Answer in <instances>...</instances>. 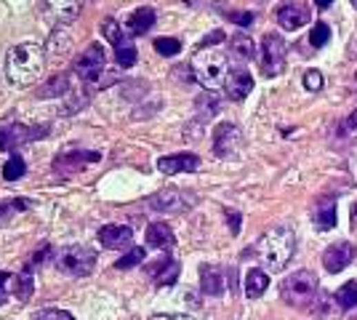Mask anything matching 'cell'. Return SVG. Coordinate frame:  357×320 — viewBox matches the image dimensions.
I'll return each mask as SVG.
<instances>
[{
    "label": "cell",
    "instance_id": "6da1fadb",
    "mask_svg": "<svg viewBox=\"0 0 357 320\" xmlns=\"http://www.w3.org/2000/svg\"><path fill=\"white\" fill-rule=\"evenodd\" d=\"M45 70V51L38 43H19L8 51L6 59V78L14 86H30Z\"/></svg>",
    "mask_w": 357,
    "mask_h": 320
},
{
    "label": "cell",
    "instance_id": "7a4b0ae2",
    "mask_svg": "<svg viewBox=\"0 0 357 320\" xmlns=\"http://www.w3.org/2000/svg\"><path fill=\"white\" fill-rule=\"evenodd\" d=\"M294 251H296V235L291 227H275L258 243V257L264 261V267H269L272 272L285 270Z\"/></svg>",
    "mask_w": 357,
    "mask_h": 320
},
{
    "label": "cell",
    "instance_id": "3957f363",
    "mask_svg": "<svg viewBox=\"0 0 357 320\" xmlns=\"http://www.w3.org/2000/svg\"><path fill=\"white\" fill-rule=\"evenodd\" d=\"M192 72H195V80L205 88H221L227 83V75H229V64H227V57L216 51V48H200L192 59Z\"/></svg>",
    "mask_w": 357,
    "mask_h": 320
},
{
    "label": "cell",
    "instance_id": "277c9868",
    "mask_svg": "<svg viewBox=\"0 0 357 320\" xmlns=\"http://www.w3.org/2000/svg\"><path fill=\"white\" fill-rule=\"evenodd\" d=\"M280 297L288 301L291 307H309L318 297V278L309 270H298L291 278L283 280L280 286Z\"/></svg>",
    "mask_w": 357,
    "mask_h": 320
},
{
    "label": "cell",
    "instance_id": "5b68a950",
    "mask_svg": "<svg viewBox=\"0 0 357 320\" xmlns=\"http://www.w3.org/2000/svg\"><path fill=\"white\" fill-rule=\"evenodd\" d=\"M285 54H288L285 40L278 32H267L261 40V72L267 78H278L285 70Z\"/></svg>",
    "mask_w": 357,
    "mask_h": 320
},
{
    "label": "cell",
    "instance_id": "8992f818",
    "mask_svg": "<svg viewBox=\"0 0 357 320\" xmlns=\"http://www.w3.org/2000/svg\"><path fill=\"white\" fill-rule=\"evenodd\" d=\"M59 267L67 275L83 278V275L94 272V267H96V251L88 248V246H72V248H67L59 257Z\"/></svg>",
    "mask_w": 357,
    "mask_h": 320
},
{
    "label": "cell",
    "instance_id": "52a82bcc",
    "mask_svg": "<svg viewBox=\"0 0 357 320\" xmlns=\"http://www.w3.org/2000/svg\"><path fill=\"white\" fill-rule=\"evenodd\" d=\"M43 134V128H30L17 120H0V150H17L19 144H27Z\"/></svg>",
    "mask_w": 357,
    "mask_h": 320
},
{
    "label": "cell",
    "instance_id": "ba28073f",
    "mask_svg": "<svg viewBox=\"0 0 357 320\" xmlns=\"http://www.w3.org/2000/svg\"><path fill=\"white\" fill-rule=\"evenodd\" d=\"M309 19H312V11H309L307 0H285L278 6V24L283 30L294 32L298 27H304Z\"/></svg>",
    "mask_w": 357,
    "mask_h": 320
},
{
    "label": "cell",
    "instance_id": "9c48e42d",
    "mask_svg": "<svg viewBox=\"0 0 357 320\" xmlns=\"http://www.w3.org/2000/svg\"><path fill=\"white\" fill-rule=\"evenodd\" d=\"M104 61H107L104 48H101L99 43H91L78 59L72 61V67H75V72L83 80H96L101 75V70H104Z\"/></svg>",
    "mask_w": 357,
    "mask_h": 320
},
{
    "label": "cell",
    "instance_id": "30bf717a",
    "mask_svg": "<svg viewBox=\"0 0 357 320\" xmlns=\"http://www.w3.org/2000/svg\"><path fill=\"white\" fill-rule=\"evenodd\" d=\"M240 144H243V134H240L238 126H232V123L216 126V131H214V152H216L218 158L235 155L240 150Z\"/></svg>",
    "mask_w": 357,
    "mask_h": 320
},
{
    "label": "cell",
    "instance_id": "8fae6325",
    "mask_svg": "<svg viewBox=\"0 0 357 320\" xmlns=\"http://www.w3.org/2000/svg\"><path fill=\"white\" fill-rule=\"evenodd\" d=\"M160 174L174 177V174H192L200 168V158L195 152H176V155H165L158 160Z\"/></svg>",
    "mask_w": 357,
    "mask_h": 320
},
{
    "label": "cell",
    "instance_id": "7c38bea8",
    "mask_svg": "<svg viewBox=\"0 0 357 320\" xmlns=\"http://www.w3.org/2000/svg\"><path fill=\"white\" fill-rule=\"evenodd\" d=\"M352 259H355V246L347 243V240H341V243H334V246L325 248V254H323V267H325L328 272H341L344 267L352 264Z\"/></svg>",
    "mask_w": 357,
    "mask_h": 320
},
{
    "label": "cell",
    "instance_id": "4fadbf2b",
    "mask_svg": "<svg viewBox=\"0 0 357 320\" xmlns=\"http://www.w3.org/2000/svg\"><path fill=\"white\" fill-rule=\"evenodd\" d=\"M190 195L187 192H178V190H165V192H158L155 198H150V206L155 211H163V214H181L187 211L192 203H190Z\"/></svg>",
    "mask_w": 357,
    "mask_h": 320
},
{
    "label": "cell",
    "instance_id": "5bb4252c",
    "mask_svg": "<svg viewBox=\"0 0 357 320\" xmlns=\"http://www.w3.org/2000/svg\"><path fill=\"white\" fill-rule=\"evenodd\" d=\"M101 155L99 152H83V150H75V152H64L57 158V171H59L61 177H70V174H75L80 168H85V166H94V163H99Z\"/></svg>",
    "mask_w": 357,
    "mask_h": 320
},
{
    "label": "cell",
    "instance_id": "9a60e30c",
    "mask_svg": "<svg viewBox=\"0 0 357 320\" xmlns=\"http://www.w3.org/2000/svg\"><path fill=\"white\" fill-rule=\"evenodd\" d=\"M134 240V230L125 224H104L99 230V243L104 248H128Z\"/></svg>",
    "mask_w": 357,
    "mask_h": 320
},
{
    "label": "cell",
    "instance_id": "2e32d148",
    "mask_svg": "<svg viewBox=\"0 0 357 320\" xmlns=\"http://www.w3.org/2000/svg\"><path fill=\"white\" fill-rule=\"evenodd\" d=\"M43 6L57 21H72L80 17L85 0H43Z\"/></svg>",
    "mask_w": 357,
    "mask_h": 320
},
{
    "label": "cell",
    "instance_id": "e0dca14e",
    "mask_svg": "<svg viewBox=\"0 0 357 320\" xmlns=\"http://www.w3.org/2000/svg\"><path fill=\"white\" fill-rule=\"evenodd\" d=\"M224 88H227V97L229 99H245L251 91H254V78L245 72V70H232L229 75H227V83H224Z\"/></svg>",
    "mask_w": 357,
    "mask_h": 320
},
{
    "label": "cell",
    "instance_id": "ac0fdd59",
    "mask_svg": "<svg viewBox=\"0 0 357 320\" xmlns=\"http://www.w3.org/2000/svg\"><path fill=\"white\" fill-rule=\"evenodd\" d=\"M200 288L208 297H221L224 294V272L214 264H203L200 267Z\"/></svg>",
    "mask_w": 357,
    "mask_h": 320
},
{
    "label": "cell",
    "instance_id": "d6986e66",
    "mask_svg": "<svg viewBox=\"0 0 357 320\" xmlns=\"http://www.w3.org/2000/svg\"><path fill=\"white\" fill-rule=\"evenodd\" d=\"M312 217H315V224H318V230H331V227H336V200L334 198H320L315 203V208H312Z\"/></svg>",
    "mask_w": 357,
    "mask_h": 320
},
{
    "label": "cell",
    "instance_id": "ffe728a7",
    "mask_svg": "<svg viewBox=\"0 0 357 320\" xmlns=\"http://www.w3.org/2000/svg\"><path fill=\"white\" fill-rule=\"evenodd\" d=\"M174 243H176V238H174V232H171V227H168V224L155 221V224H150V227H147V246L160 248V251H171V248H174Z\"/></svg>",
    "mask_w": 357,
    "mask_h": 320
},
{
    "label": "cell",
    "instance_id": "44dd1931",
    "mask_svg": "<svg viewBox=\"0 0 357 320\" xmlns=\"http://www.w3.org/2000/svg\"><path fill=\"white\" fill-rule=\"evenodd\" d=\"M152 24H155V11L152 8H136L131 17H128V30H131V35H144V32H150L152 30Z\"/></svg>",
    "mask_w": 357,
    "mask_h": 320
},
{
    "label": "cell",
    "instance_id": "7402d4cb",
    "mask_svg": "<svg viewBox=\"0 0 357 320\" xmlns=\"http://www.w3.org/2000/svg\"><path fill=\"white\" fill-rule=\"evenodd\" d=\"M267 288H269V275L264 270H251L245 275V297L248 299H258Z\"/></svg>",
    "mask_w": 357,
    "mask_h": 320
},
{
    "label": "cell",
    "instance_id": "603a6c76",
    "mask_svg": "<svg viewBox=\"0 0 357 320\" xmlns=\"http://www.w3.org/2000/svg\"><path fill=\"white\" fill-rule=\"evenodd\" d=\"M155 280H158V286H174L178 280V261L174 259H165L160 261V264H152V270H150Z\"/></svg>",
    "mask_w": 357,
    "mask_h": 320
},
{
    "label": "cell",
    "instance_id": "cb8c5ba5",
    "mask_svg": "<svg viewBox=\"0 0 357 320\" xmlns=\"http://www.w3.org/2000/svg\"><path fill=\"white\" fill-rule=\"evenodd\" d=\"M229 54H235V57H238V59H243V61H251V59H254V54H256V48H254V40L248 38L245 32L232 35V38H229Z\"/></svg>",
    "mask_w": 357,
    "mask_h": 320
},
{
    "label": "cell",
    "instance_id": "d4e9b609",
    "mask_svg": "<svg viewBox=\"0 0 357 320\" xmlns=\"http://www.w3.org/2000/svg\"><path fill=\"white\" fill-rule=\"evenodd\" d=\"M336 304L341 310H355L357 307V283L355 280H349V283H344L341 288L336 291Z\"/></svg>",
    "mask_w": 357,
    "mask_h": 320
},
{
    "label": "cell",
    "instance_id": "484cf974",
    "mask_svg": "<svg viewBox=\"0 0 357 320\" xmlns=\"http://www.w3.org/2000/svg\"><path fill=\"white\" fill-rule=\"evenodd\" d=\"M24 174H27V163L19 155H11V158L6 160V166H3V179L6 181H17Z\"/></svg>",
    "mask_w": 357,
    "mask_h": 320
},
{
    "label": "cell",
    "instance_id": "4316f807",
    "mask_svg": "<svg viewBox=\"0 0 357 320\" xmlns=\"http://www.w3.org/2000/svg\"><path fill=\"white\" fill-rule=\"evenodd\" d=\"M14 294H17V297H19L21 301H27L30 297H32V264H27V267H24V270L19 272Z\"/></svg>",
    "mask_w": 357,
    "mask_h": 320
},
{
    "label": "cell",
    "instance_id": "83f0119b",
    "mask_svg": "<svg viewBox=\"0 0 357 320\" xmlns=\"http://www.w3.org/2000/svg\"><path fill=\"white\" fill-rule=\"evenodd\" d=\"M101 32H104V38L110 40L115 48L125 46V32L120 30V24L115 19H104V24H101Z\"/></svg>",
    "mask_w": 357,
    "mask_h": 320
},
{
    "label": "cell",
    "instance_id": "f1b7e54d",
    "mask_svg": "<svg viewBox=\"0 0 357 320\" xmlns=\"http://www.w3.org/2000/svg\"><path fill=\"white\" fill-rule=\"evenodd\" d=\"M144 261V248L141 246H131L128 248V254L123 257V259H118V270H131V267H136V264H141Z\"/></svg>",
    "mask_w": 357,
    "mask_h": 320
},
{
    "label": "cell",
    "instance_id": "f546056e",
    "mask_svg": "<svg viewBox=\"0 0 357 320\" xmlns=\"http://www.w3.org/2000/svg\"><path fill=\"white\" fill-rule=\"evenodd\" d=\"M328 40H331V27H328L325 21H318V24L312 27V32H309V43H312V48H323Z\"/></svg>",
    "mask_w": 357,
    "mask_h": 320
},
{
    "label": "cell",
    "instance_id": "4dcf8cb0",
    "mask_svg": "<svg viewBox=\"0 0 357 320\" xmlns=\"http://www.w3.org/2000/svg\"><path fill=\"white\" fill-rule=\"evenodd\" d=\"M155 51L163 54V57H176L181 51V43L176 38H158L155 40Z\"/></svg>",
    "mask_w": 357,
    "mask_h": 320
},
{
    "label": "cell",
    "instance_id": "1f68e13d",
    "mask_svg": "<svg viewBox=\"0 0 357 320\" xmlns=\"http://www.w3.org/2000/svg\"><path fill=\"white\" fill-rule=\"evenodd\" d=\"M115 59H118L120 67H131V64H136V48L134 46H120V48H115Z\"/></svg>",
    "mask_w": 357,
    "mask_h": 320
},
{
    "label": "cell",
    "instance_id": "d6a6232c",
    "mask_svg": "<svg viewBox=\"0 0 357 320\" xmlns=\"http://www.w3.org/2000/svg\"><path fill=\"white\" fill-rule=\"evenodd\" d=\"M32 320H75L67 310H59V307H48V310H40L35 312Z\"/></svg>",
    "mask_w": 357,
    "mask_h": 320
},
{
    "label": "cell",
    "instance_id": "836d02e7",
    "mask_svg": "<svg viewBox=\"0 0 357 320\" xmlns=\"http://www.w3.org/2000/svg\"><path fill=\"white\" fill-rule=\"evenodd\" d=\"M304 88L307 91H320L323 88V72L320 70H307L304 72Z\"/></svg>",
    "mask_w": 357,
    "mask_h": 320
},
{
    "label": "cell",
    "instance_id": "e575fe53",
    "mask_svg": "<svg viewBox=\"0 0 357 320\" xmlns=\"http://www.w3.org/2000/svg\"><path fill=\"white\" fill-rule=\"evenodd\" d=\"M227 19L238 21V24H243V27H248V24L254 21V14H235V11H229V14H227Z\"/></svg>",
    "mask_w": 357,
    "mask_h": 320
},
{
    "label": "cell",
    "instance_id": "d590c367",
    "mask_svg": "<svg viewBox=\"0 0 357 320\" xmlns=\"http://www.w3.org/2000/svg\"><path fill=\"white\" fill-rule=\"evenodd\" d=\"M51 257H54V248H51V246H43V248H40L38 254H35V257H32V264H38V261L51 259Z\"/></svg>",
    "mask_w": 357,
    "mask_h": 320
},
{
    "label": "cell",
    "instance_id": "8d00e7d4",
    "mask_svg": "<svg viewBox=\"0 0 357 320\" xmlns=\"http://www.w3.org/2000/svg\"><path fill=\"white\" fill-rule=\"evenodd\" d=\"M8 299V275L0 272V304Z\"/></svg>",
    "mask_w": 357,
    "mask_h": 320
},
{
    "label": "cell",
    "instance_id": "74e56055",
    "mask_svg": "<svg viewBox=\"0 0 357 320\" xmlns=\"http://www.w3.org/2000/svg\"><path fill=\"white\" fill-rule=\"evenodd\" d=\"M229 217V230H232V235H238L240 232V214H227Z\"/></svg>",
    "mask_w": 357,
    "mask_h": 320
},
{
    "label": "cell",
    "instance_id": "f35d334b",
    "mask_svg": "<svg viewBox=\"0 0 357 320\" xmlns=\"http://www.w3.org/2000/svg\"><path fill=\"white\" fill-rule=\"evenodd\" d=\"M150 320H195V318H190V315H152Z\"/></svg>",
    "mask_w": 357,
    "mask_h": 320
},
{
    "label": "cell",
    "instance_id": "ab89813d",
    "mask_svg": "<svg viewBox=\"0 0 357 320\" xmlns=\"http://www.w3.org/2000/svg\"><path fill=\"white\" fill-rule=\"evenodd\" d=\"M331 3H334V0H315V6H318V8H328Z\"/></svg>",
    "mask_w": 357,
    "mask_h": 320
},
{
    "label": "cell",
    "instance_id": "60d3db41",
    "mask_svg": "<svg viewBox=\"0 0 357 320\" xmlns=\"http://www.w3.org/2000/svg\"><path fill=\"white\" fill-rule=\"evenodd\" d=\"M349 219H352V230H355L357 227V203H355V208H352V217H349Z\"/></svg>",
    "mask_w": 357,
    "mask_h": 320
},
{
    "label": "cell",
    "instance_id": "b9f144b4",
    "mask_svg": "<svg viewBox=\"0 0 357 320\" xmlns=\"http://www.w3.org/2000/svg\"><path fill=\"white\" fill-rule=\"evenodd\" d=\"M349 123H352V126H357V110L352 112V118H349Z\"/></svg>",
    "mask_w": 357,
    "mask_h": 320
},
{
    "label": "cell",
    "instance_id": "7bdbcfd3",
    "mask_svg": "<svg viewBox=\"0 0 357 320\" xmlns=\"http://www.w3.org/2000/svg\"><path fill=\"white\" fill-rule=\"evenodd\" d=\"M352 3H355V6H357V0H352Z\"/></svg>",
    "mask_w": 357,
    "mask_h": 320
}]
</instances>
